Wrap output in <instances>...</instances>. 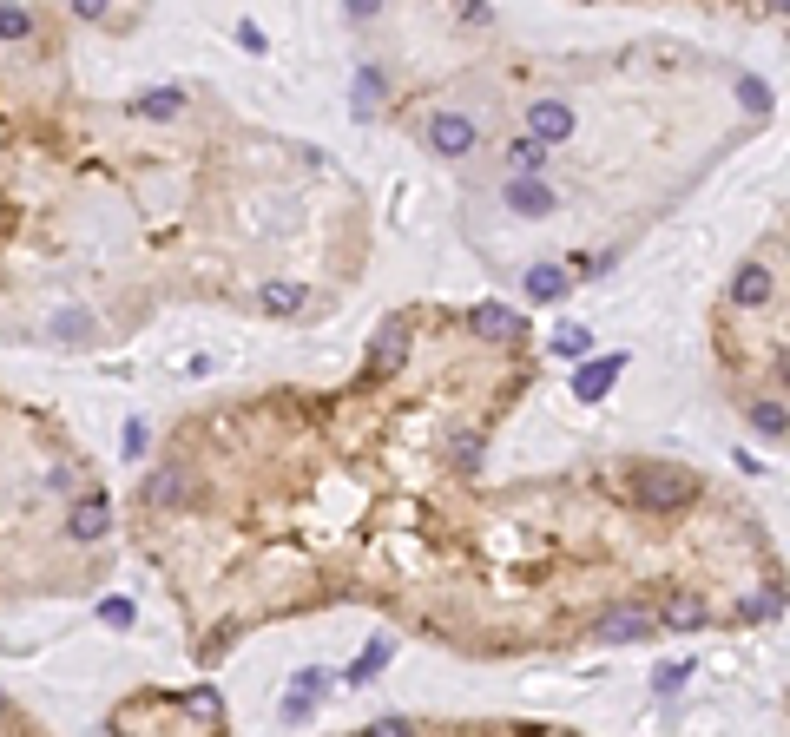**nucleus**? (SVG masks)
<instances>
[{
    "label": "nucleus",
    "instance_id": "2",
    "mask_svg": "<svg viewBox=\"0 0 790 737\" xmlns=\"http://www.w3.org/2000/svg\"><path fill=\"white\" fill-rule=\"evenodd\" d=\"M86 7H0V336L93 349L165 303L303 323L369 264V204L316 145L191 79L99 99Z\"/></svg>",
    "mask_w": 790,
    "mask_h": 737
},
{
    "label": "nucleus",
    "instance_id": "3",
    "mask_svg": "<svg viewBox=\"0 0 790 737\" xmlns=\"http://www.w3.org/2000/svg\"><path fill=\"white\" fill-rule=\"evenodd\" d=\"M790 606L771 520L692 461L600 455L481 494L389 612L468 659L744 632Z\"/></svg>",
    "mask_w": 790,
    "mask_h": 737
},
{
    "label": "nucleus",
    "instance_id": "6",
    "mask_svg": "<svg viewBox=\"0 0 790 737\" xmlns=\"http://www.w3.org/2000/svg\"><path fill=\"white\" fill-rule=\"evenodd\" d=\"M330 737H586V731L540 718H376L363 731H330Z\"/></svg>",
    "mask_w": 790,
    "mask_h": 737
},
{
    "label": "nucleus",
    "instance_id": "1",
    "mask_svg": "<svg viewBox=\"0 0 790 737\" xmlns=\"http://www.w3.org/2000/svg\"><path fill=\"white\" fill-rule=\"evenodd\" d=\"M527 382L521 310L409 303L336 389L277 382L178 415L132 487L126 534L198 659L323 606L395 612L481 501L494 428Z\"/></svg>",
    "mask_w": 790,
    "mask_h": 737
},
{
    "label": "nucleus",
    "instance_id": "5",
    "mask_svg": "<svg viewBox=\"0 0 790 737\" xmlns=\"http://www.w3.org/2000/svg\"><path fill=\"white\" fill-rule=\"evenodd\" d=\"M705 323L731 408L758 435L790 441V211L738 257Z\"/></svg>",
    "mask_w": 790,
    "mask_h": 737
},
{
    "label": "nucleus",
    "instance_id": "4",
    "mask_svg": "<svg viewBox=\"0 0 790 737\" xmlns=\"http://www.w3.org/2000/svg\"><path fill=\"white\" fill-rule=\"evenodd\" d=\"M488 86H501L507 132L474 139L455 165L461 237L488 264H521L527 283L547 270L553 224L573 237V277H586V237L593 277L613 270L632 237L718 165V152L771 119V93L685 40L507 66L501 79L488 73Z\"/></svg>",
    "mask_w": 790,
    "mask_h": 737
}]
</instances>
